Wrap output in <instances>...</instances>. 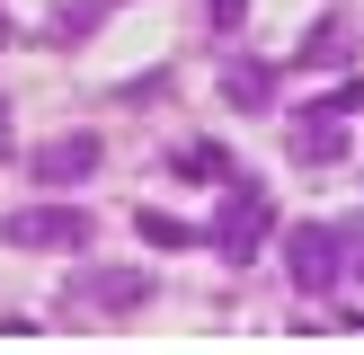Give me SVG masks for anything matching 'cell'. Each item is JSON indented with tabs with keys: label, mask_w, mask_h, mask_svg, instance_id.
Masks as SVG:
<instances>
[{
	"label": "cell",
	"mask_w": 364,
	"mask_h": 355,
	"mask_svg": "<svg viewBox=\"0 0 364 355\" xmlns=\"http://www.w3.org/2000/svg\"><path fill=\"white\" fill-rule=\"evenodd\" d=\"M267 231H276V195H267V178H223V213H213V258L223 266H249L267 248Z\"/></svg>",
	"instance_id": "obj_1"
},
{
	"label": "cell",
	"mask_w": 364,
	"mask_h": 355,
	"mask_svg": "<svg viewBox=\"0 0 364 355\" xmlns=\"http://www.w3.org/2000/svg\"><path fill=\"white\" fill-rule=\"evenodd\" d=\"M284 275H294L302 293H338V284L355 275V240L338 222H294L284 231Z\"/></svg>",
	"instance_id": "obj_2"
},
{
	"label": "cell",
	"mask_w": 364,
	"mask_h": 355,
	"mask_svg": "<svg viewBox=\"0 0 364 355\" xmlns=\"http://www.w3.org/2000/svg\"><path fill=\"white\" fill-rule=\"evenodd\" d=\"M284 151H294V169H347V151H355V133H347V106H294L284 116Z\"/></svg>",
	"instance_id": "obj_3"
},
{
	"label": "cell",
	"mask_w": 364,
	"mask_h": 355,
	"mask_svg": "<svg viewBox=\"0 0 364 355\" xmlns=\"http://www.w3.org/2000/svg\"><path fill=\"white\" fill-rule=\"evenodd\" d=\"M151 302V275L142 266H80V275L63 284V311H98V320H124Z\"/></svg>",
	"instance_id": "obj_4"
},
{
	"label": "cell",
	"mask_w": 364,
	"mask_h": 355,
	"mask_svg": "<svg viewBox=\"0 0 364 355\" xmlns=\"http://www.w3.org/2000/svg\"><path fill=\"white\" fill-rule=\"evenodd\" d=\"M0 240H9V248H89V213L45 195V204L9 213V222H0Z\"/></svg>",
	"instance_id": "obj_5"
},
{
	"label": "cell",
	"mask_w": 364,
	"mask_h": 355,
	"mask_svg": "<svg viewBox=\"0 0 364 355\" xmlns=\"http://www.w3.org/2000/svg\"><path fill=\"white\" fill-rule=\"evenodd\" d=\"M98 160H107L98 133H53L45 151H36V187H45V195H71L80 178H98Z\"/></svg>",
	"instance_id": "obj_6"
},
{
	"label": "cell",
	"mask_w": 364,
	"mask_h": 355,
	"mask_svg": "<svg viewBox=\"0 0 364 355\" xmlns=\"http://www.w3.org/2000/svg\"><path fill=\"white\" fill-rule=\"evenodd\" d=\"M223 98L240 106V116H267V106H276V62H258V53H231V62H223Z\"/></svg>",
	"instance_id": "obj_7"
},
{
	"label": "cell",
	"mask_w": 364,
	"mask_h": 355,
	"mask_svg": "<svg viewBox=\"0 0 364 355\" xmlns=\"http://www.w3.org/2000/svg\"><path fill=\"white\" fill-rule=\"evenodd\" d=\"M347 53H355V27H347V18H320V27L302 36V53H294V62H302V71H338Z\"/></svg>",
	"instance_id": "obj_8"
},
{
	"label": "cell",
	"mask_w": 364,
	"mask_h": 355,
	"mask_svg": "<svg viewBox=\"0 0 364 355\" xmlns=\"http://www.w3.org/2000/svg\"><path fill=\"white\" fill-rule=\"evenodd\" d=\"M169 178H187V187H223V178H231V151H223V142H178V151H169Z\"/></svg>",
	"instance_id": "obj_9"
},
{
	"label": "cell",
	"mask_w": 364,
	"mask_h": 355,
	"mask_svg": "<svg viewBox=\"0 0 364 355\" xmlns=\"http://www.w3.org/2000/svg\"><path fill=\"white\" fill-rule=\"evenodd\" d=\"M142 240H151V248H196V231L169 222V213H142Z\"/></svg>",
	"instance_id": "obj_10"
},
{
	"label": "cell",
	"mask_w": 364,
	"mask_h": 355,
	"mask_svg": "<svg viewBox=\"0 0 364 355\" xmlns=\"http://www.w3.org/2000/svg\"><path fill=\"white\" fill-rule=\"evenodd\" d=\"M160 89H169V80H160V71H142V80H134V89H116V98H124V106H160Z\"/></svg>",
	"instance_id": "obj_11"
},
{
	"label": "cell",
	"mask_w": 364,
	"mask_h": 355,
	"mask_svg": "<svg viewBox=\"0 0 364 355\" xmlns=\"http://www.w3.org/2000/svg\"><path fill=\"white\" fill-rule=\"evenodd\" d=\"M205 18H213V27H240V18H249V0H205Z\"/></svg>",
	"instance_id": "obj_12"
},
{
	"label": "cell",
	"mask_w": 364,
	"mask_h": 355,
	"mask_svg": "<svg viewBox=\"0 0 364 355\" xmlns=\"http://www.w3.org/2000/svg\"><path fill=\"white\" fill-rule=\"evenodd\" d=\"M329 106H347V116H364V80H338V89H329Z\"/></svg>",
	"instance_id": "obj_13"
},
{
	"label": "cell",
	"mask_w": 364,
	"mask_h": 355,
	"mask_svg": "<svg viewBox=\"0 0 364 355\" xmlns=\"http://www.w3.org/2000/svg\"><path fill=\"white\" fill-rule=\"evenodd\" d=\"M338 231H347V240H355V266H364V213H347V222H338Z\"/></svg>",
	"instance_id": "obj_14"
},
{
	"label": "cell",
	"mask_w": 364,
	"mask_h": 355,
	"mask_svg": "<svg viewBox=\"0 0 364 355\" xmlns=\"http://www.w3.org/2000/svg\"><path fill=\"white\" fill-rule=\"evenodd\" d=\"M0 160H9V98H0Z\"/></svg>",
	"instance_id": "obj_15"
}]
</instances>
